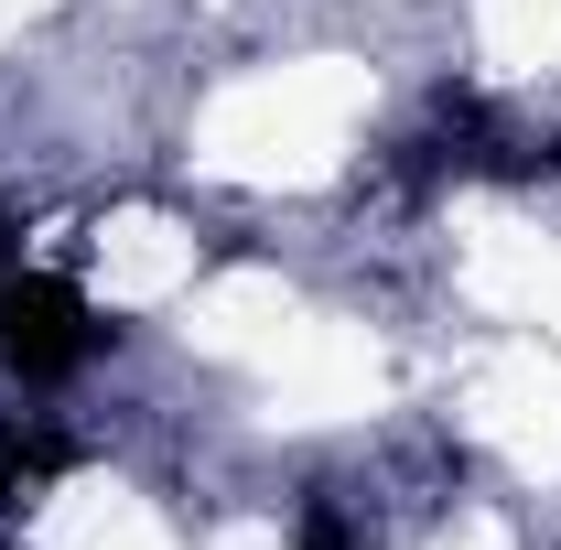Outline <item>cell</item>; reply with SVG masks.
I'll return each instance as SVG.
<instances>
[{"instance_id":"cell-1","label":"cell","mask_w":561,"mask_h":550,"mask_svg":"<svg viewBox=\"0 0 561 550\" xmlns=\"http://www.w3.org/2000/svg\"><path fill=\"white\" fill-rule=\"evenodd\" d=\"M108 313H98V291L76 271H22L0 280V378L11 389H66V378H87L98 356H108Z\"/></svg>"},{"instance_id":"cell-2","label":"cell","mask_w":561,"mask_h":550,"mask_svg":"<svg viewBox=\"0 0 561 550\" xmlns=\"http://www.w3.org/2000/svg\"><path fill=\"white\" fill-rule=\"evenodd\" d=\"M76 475V443L55 421H0V507H33Z\"/></svg>"},{"instance_id":"cell-3","label":"cell","mask_w":561,"mask_h":550,"mask_svg":"<svg viewBox=\"0 0 561 550\" xmlns=\"http://www.w3.org/2000/svg\"><path fill=\"white\" fill-rule=\"evenodd\" d=\"M291 550H367V529H356L335 496H313V507H302V529H291Z\"/></svg>"},{"instance_id":"cell-4","label":"cell","mask_w":561,"mask_h":550,"mask_svg":"<svg viewBox=\"0 0 561 550\" xmlns=\"http://www.w3.org/2000/svg\"><path fill=\"white\" fill-rule=\"evenodd\" d=\"M22 271V206H0V280Z\"/></svg>"}]
</instances>
